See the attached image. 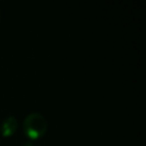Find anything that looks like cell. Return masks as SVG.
I'll return each instance as SVG.
<instances>
[{"label": "cell", "mask_w": 146, "mask_h": 146, "mask_svg": "<svg viewBox=\"0 0 146 146\" xmlns=\"http://www.w3.org/2000/svg\"><path fill=\"white\" fill-rule=\"evenodd\" d=\"M23 146H33V145H32V144H31V143H25Z\"/></svg>", "instance_id": "3"}, {"label": "cell", "mask_w": 146, "mask_h": 146, "mask_svg": "<svg viewBox=\"0 0 146 146\" xmlns=\"http://www.w3.org/2000/svg\"><path fill=\"white\" fill-rule=\"evenodd\" d=\"M18 128V121L14 116H8L1 124V134L4 137H11Z\"/></svg>", "instance_id": "2"}, {"label": "cell", "mask_w": 146, "mask_h": 146, "mask_svg": "<svg viewBox=\"0 0 146 146\" xmlns=\"http://www.w3.org/2000/svg\"><path fill=\"white\" fill-rule=\"evenodd\" d=\"M48 123L44 116L38 112L29 113L23 121V132L32 140L40 139L45 135Z\"/></svg>", "instance_id": "1"}]
</instances>
